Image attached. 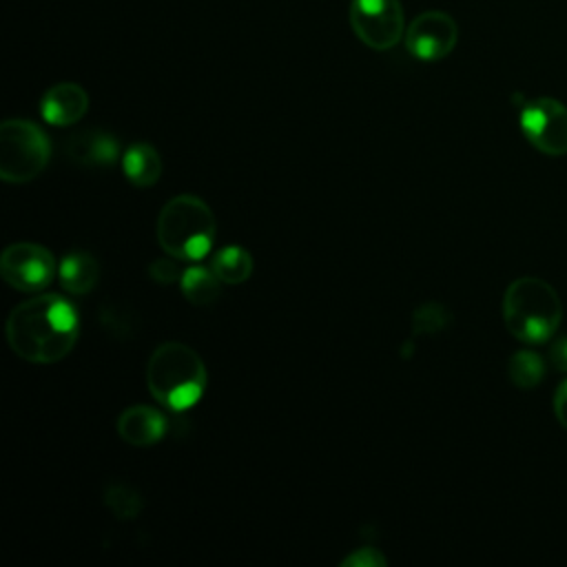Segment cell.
Returning a JSON list of instances; mask_svg holds the SVG:
<instances>
[{"mask_svg": "<svg viewBox=\"0 0 567 567\" xmlns=\"http://www.w3.org/2000/svg\"><path fill=\"white\" fill-rule=\"evenodd\" d=\"M7 343L29 363H58L78 343L80 317L75 306L55 292L35 295L13 306L7 317Z\"/></svg>", "mask_w": 567, "mask_h": 567, "instance_id": "6da1fadb", "label": "cell"}, {"mask_svg": "<svg viewBox=\"0 0 567 567\" xmlns=\"http://www.w3.org/2000/svg\"><path fill=\"white\" fill-rule=\"evenodd\" d=\"M458 40L456 22L443 11H425L416 16L405 33V49L423 62L445 58Z\"/></svg>", "mask_w": 567, "mask_h": 567, "instance_id": "9c48e42d", "label": "cell"}, {"mask_svg": "<svg viewBox=\"0 0 567 567\" xmlns=\"http://www.w3.org/2000/svg\"><path fill=\"white\" fill-rule=\"evenodd\" d=\"M545 359L534 350H518L507 359V377L520 390L536 388L545 377Z\"/></svg>", "mask_w": 567, "mask_h": 567, "instance_id": "e0dca14e", "label": "cell"}, {"mask_svg": "<svg viewBox=\"0 0 567 567\" xmlns=\"http://www.w3.org/2000/svg\"><path fill=\"white\" fill-rule=\"evenodd\" d=\"M177 257H164V259H153L148 266V277L159 284V286H171V284H179L184 268H179Z\"/></svg>", "mask_w": 567, "mask_h": 567, "instance_id": "ffe728a7", "label": "cell"}, {"mask_svg": "<svg viewBox=\"0 0 567 567\" xmlns=\"http://www.w3.org/2000/svg\"><path fill=\"white\" fill-rule=\"evenodd\" d=\"M551 405H554L556 421L567 430V379L556 388L554 399H551Z\"/></svg>", "mask_w": 567, "mask_h": 567, "instance_id": "7402d4cb", "label": "cell"}, {"mask_svg": "<svg viewBox=\"0 0 567 567\" xmlns=\"http://www.w3.org/2000/svg\"><path fill=\"white\" fill-rule=\"evenodd\" d=\"M51 142L47 133L29 120H4L0 124V179L27 184L49 164Z\"/></svg>", "mask_w": 567, "mask_h": 567, "instance_id": "5b68a950", "label": "cell"}, {"mask_svg": "<svg viewBox=\"0 0 567 567\" xmlns=\"http://www.w3.org/2000/svg\"><path fill=\"white\" fill-rule=\"evenodd\" d=\"M122 171L137 188H148L162 177V157L148 142H133L122 155Z\"/></svg>", "mask_w": 567, "mask_h": 567, "instance_id": "5bb4252c", "label": "cell"}, {"mask_svg": "<svg viewBox=\"0 0 567 567\" xmlns=\"http://www.w3.org/2000/svg\"><path fill=\"white\" fill-rule=\"evenodd\" d=\"M520 131L527 142L549 157L567 155V106L554 97H536L523 104Z\"/></svg>", "mask_w": 567, "mask_h": 567, "instance_id": "52a82bcc", "label": "cell"}, {"mask_svg": "<svg viewBox=\"0 0 567 567\" xmlns=\"http://www.w3.org/2000/svg\"><path fill=\"white\" fill-rule=\"evenodd\" d=\"M208 383L202 357L182 341L159 343L146 363V385L151 396L173 410L184 412L199 403Z\"/></svg>", "mask_w": 567, "mask_h": 567, "instance_id": "7a4b0ae2", "label": "cell"}, {"mask_svg": "<svg viewBox=\"0 0 567 567\" xmlns=\"http://www.w3.org/2000/svg\"><path fill=\"white\" fill-rule=\"evenodd\" d=\"M549 363L560 370V372H567V334L556 339L549 348Z\"/></svg>", "mask_w": 567, "mask_h": 567, "instance_id": "603a6c76", "label": "cell"}, {"mask_svg": "<svg viewBox=\"0 0 567 567\" xmlns=\"http://www.w3.org/2000/svg\"><path fill=\"white\" fill-rule=\"evenodd\" d=\"M66 155L84 168H109L120 157V144L109 131L86 128L66 140Z\"/></svg>", "mask_w": 567, "mask_h": 567, "instance_id": "30bf717a", "label": "cell"}, {"mask_svg": "<svg viewBox=\"0 0 567 567\" xmlns=\"http://www.w3.org/2000/svg\"><path fill=\"white\" fill-rule=\"evenodd\" d=\"M210 268L221 279V284L239 286L252 275V255L244 246L230 244L213 252Z\"/></svg>", "mask_w": 567, "mask_h": 567, "instance_id": "2e32d148", "label": "cell"}, {"mask_svg": "<svg viewBox=\"0 0 567 567\" xmlns=\"http://www.w3.org/2000/svg\"><path fill=\"white\" fill-rule=\"evenodd\" d=\"M215 215L210 206L190 193L171 197L155 221L159 248L182 261L204 259L215 244Z\"/></svg>", "mask_w": 567, "mask_h": 567, "instance_id": "3957f363", "label": "cell"}, {"mask_svg": "<svg viewBox=\"0 0 567 567\" xmlns=\"http://www.w3.org/2000/svg\"><path fill=\"white\" fill-rule=\"evenodd\" d=\"M343 567H383L385 565V556L374 549V547H359L357 551H352L350 556H346L341 560Z\"/></svg>", "mask_w": 567, "mask_h": 567, "instance_id": "44dd1931", "label": "cell"}, {"mask_svg": "<svg viewBox=\"0 0 567 567\" xmlns=\"http://www.w3.org/2000/svg\"><path fill=\"white\" fill-rule=\"evenodd\" d=\"M89 111V95L75 82H60L44 91L40 100V115L53 126H71Z\"/></svg>", "mask_w": 567, "mask_h": 567, "instance_id": "7c38bea8", "label": "cell"}, {"mask_svg": "<svg viewBox=\"0 0 567 567\" xmlns=\"http://www.w3.org/2000/svg\"><path fill=\"white\" fill-rule=\"evenodd\" d=\"M2 279L20 292H40L58 275L55 257L42 244H9L0 255Z\"/></svg>", "mask_w": 567, "mask_h": 567, "instance_id": "8992f818", "label": "cell"}, {"mask_svg": "<svg viewBox=\"0 0 567 567\" xmlns=\"http://www.w3.org/2000/svg\"><path fill=\"white\" fill-rule=\"evenodd\" d=\"M221 279L210 266H188L182 272L179 290L193 306H210L221 295Z\"/></svg>", "mask_w": 567, "mask_h": 567, "instance_id": "9a60e30c", "label": "cell"}, {"mask_svg": "<svg viewBox=\"0 0 567 567\" xmlns=\"http://www.w3.org/2000/svg\"><path fill=\"white\" fill-rule=\"evenodd\" d=\"M563 303L551 284L540 277H518L503 295V323L523 343H543L558 330Z\"/></svg>", "mask_w": 567, "mask_h": 567, "instance_id": "277c9868", "label": "cell"}, {"mask_svg": "<svg viewBox=\"0 0 567 567\" xmlns=\"http://www.w3.org/2000/svg\"><path fill=\"white\" fill-rule=\"evenodd\" d=\"M350 27L370 49H392L403 35V9L399 0H352Z\"/></svg>", "mask_w": 567, "mask_h": 567, "instance_id": "ba28073f", "label": "cell"}, {"mask_svg": "<svg viewBox=\"0 0 567 567\" xmlns=\"http://www.w3.org/2000/svg\"><path fill=\"white\" fill-rule=\"evenodd\" d=\"M452 323V312L441 301H423L414 308L410 330L414 337H434Z\"/></svg>", "mask_w": 567, "mask_h": 567, "instance_id": "d6986e66", "label": "cell"}, {"mask_svg": "<svg viewBox=\"0 0 567 567\" xmlns=\"http://www.w3.org/2000/svg\"><path fill=\"white\" fill-rule=\"evenodd\" d=\"M166 416L151 405H131L117 416V434L133 447H151L166 436Z\"/></svg>", "mask_w": 567, "mask_h": 567, "instance_id": "8fae6325", "label": "cell"}, {"mask_svg": "<svg viewBox=\"0 0 567 567\" xmlns=\"http://www.w3.org/2000/svg\"><path fill=\"white\" fill-rule=\"evenodd\" d=\"M58 279L66 292L78 295V297L86 295L100 281V264L86 250L69 252V255H64V259L58 266Z\"/></svg>", "mask_w": 567, "mask_h": 567, "instance_id": "4fadbf2b", "label": "cell"}, {"mask_svg": "<svg viewBox=\"0 0 567 567\" xmlns=\"http://www.w3.org/2000/svg\"><path fill=\"white\" fill-rule=\"evenodd\" d=\"M104 505L109 512L120 518V520H133L142 514L144 509V498L142 494L122 481H109L104 485Z\"/></svg>", "mask_w": 567, "mask_h": 567, "instance_id": "ac0fdd59", "label": "cell"}]
</instances>
